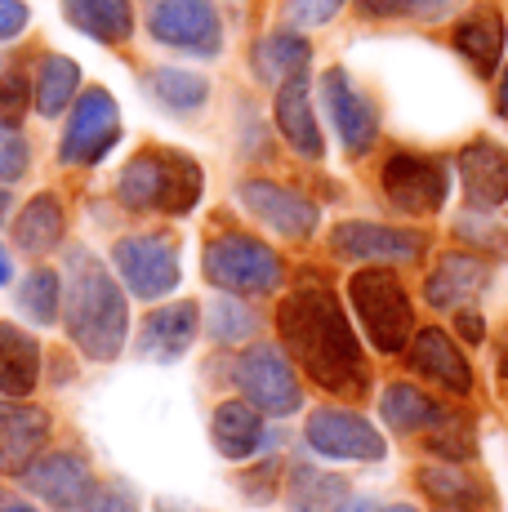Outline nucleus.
<instances>
[{"label": "nucleus", "mask_w": 508, "mask_h": 512, "mask_svg": "<svg viewBox=\"0 0 508 512\" xmlns=\"http://www.w3.org/2000/svg\"><path fill=\"white\" fill-rule=\"evenodd\" d=\"M14 241H18V250H27V254H50L54 245L63 241V205H58L50 192L32 196L27 210L18 214V223H14Z\"/></svg>", "instance_id": "c85d7f7f"}, {"label": "nucleus", "mask_w": 508, "mask_h": 512, "mask_svg": "<svg viewBox=\"0 0 508 512\" xmlns=\"http://www.w3.org/2000/svg\"><path fill=\"white\" fill-rule=\"evenodd\" d=\"M76 85H81V67H76L72 58H63V54H50L41 63V76H36V112L41 116L67 112Z\"/></svg>", "instance_id": "2f4dec72"}, {"label": "nucleus", "mask_w": 508, "mask_h": 512, "mask_svg": "<svg viewBox=\"0 0 508 512\" xmlns=\"http://www.w3.org/2000/svg\"><path fill=\"white\" fill-rule=\"evenodd\" d=\"M50 441V415L36 406H18L14 397L0 401V472L23 477Z\"/></svg>", "instance_id": "dca6fc26"}, {"label": "nucleus", "mask_w": 508, "mask_h": 512, "mask_svg": "<svg viewBox=\"0 0 508 512\" xmlns=\"http://www.w3.org/2000/svg\"><path fill=\"white\" fill-rule=\"evenodd\" d=\"M330 250L353 263H410L424 254V236L384 228V223H339Z\"/></svg>", "instance_id": "2eb2a0df"}, {"label": "nucleus", "mask_w": 508, "mask_h": 512, "mask_svg": "<svg viewBox=\"0 0 508 512\" xmlns=\"http://www.w3.org/2000/svg\"><path fill=\"white\" fill-rule=\"evenodd\" d=\"M27 98H32V85H27L23 67L0 63V112H23Z\"/></svg>", "instance_id": "58836bf2"}, {"label": "nucleus", "mask_w": 508, "mask_h": 512, "mask_svg": "<svg viewBox=\"0 0 508 512\" xmlns=\"http://www.w3.org/2000/svg\"><path fill=\"white\" fill-rule=\"evenodd\" d=\"M27 27V5L23 0H0V41H14Z\"/></svg>", "instance_id": "a19ab883"}, {"label": "nucleus", "mask_w": 508, "mask_h": 512, "mask_svg": "<svg viewBox=\"0 0 508 512\" xmlns=\"http://www.w3.org/2000/svg\"><path fill=\"white\" fill-rule=\"evenodd\" d=\"M5 214H9V192L0 187V223H5Z\"/></svg>", "instance_id": "49530a36"}, {"label": "nucleus", "mask_w": 508, "mask_h": 512, "mask_svg": "<svg viewBox=\"0 0 508 512\" xmlns=\"http://www.w3.org/2000/svg\"><path fill=\"white\" fill-rule=\"evenodd\" d=\"M321 98H326V112L339 130V143L353 156L370 152V143H375V134H379V116H375V103L348 81L344 67H330V72L321 76Z\"/></svg>", "instance_id": "f8f14e48"}, {"label": "nucleus", "mask_w": 508, "mask_h": 512, "mask_svg": "<svg viewBox=\"0 0 508 512\" xmlns=\"http://www.w3.org/2000/svg\"><path fill=\"white\" fill-rule=\"evenodd\" d=\"M308 58H312V49L299 32H272L254 45V72L268 85H286L290 76L308 72Z\"/></svg>", "instance_id": "bb28decb"}, {"label": "nucleus", "mask_w": 508, "mask_h": 512, "mask_svg": "<svg viewBox=\"0 0 508 512\" xmlns=\"http://www.w3.org/2000/svg\"><path fill=\"white\" fill-rule=\"evenodd\" d=\"M277 330L312 383H321L326 392H344V397H357L366 388L361 343L326 285H304L290 294L277 312Z\"/></svg>", "instance_id": "f257e3e1"}, {"label": "nucleus", "mask_w": 508, "mask_h": 512, "mask_svg": "<svg viewBox=\"0 0 508 512\" xmlns=\"http://www.w3.org/2000/svg\"><path fill=\"white\" fill-rule=\"evenodd\" d=\"M23 486L50 508L67 512V508H85V499L94 495V472L72 450H50V455H41L23 472Z\"/></svg>", "instance_id": "ddd939ff"}, {"label": "nucleus", "mask_w": 508, "mask_h": 512, "mask_svg": "<svg viewBox=\"0 0 508 512\" xmlns=\"http://www.w3.org/2000/svg\"><path fill=\"white\" fill-rule=\"evenodd\" d=\"M121 139V112H116V98L107 90H85L72 107V121L63 130L58 156L67 165H99L107 152Z\"/></svg>", "instance_id": "6e6552de"}, {"label": "nucleus", "mask_w": 508, "mask_h": 512, "mask_svg": "<svg viewBox=\"0 0 508 512\" xmlns=\"http://www.w3.org/2000/svg\"><path fill=\"white\" fill-rule=\"evenodd\" d=\"M451 192V174L442 161L433 156H415V152H397L384 165V196L406 214H433L446 205Z\"/></svg>", "instance_id": "9b49d317"}, {"label": "nucleus", "mask_w": 508, "mask_h": 512, "mask_svg": "<svg viewBox=\"0 0 508 512\" xmlns=\"http://www.w3.org/2000/svg\"><path fill=\"white\" fill-rule=\"evenodd\" d=\"M232 379H237L241 397H246L254 410H263V415H295L299 401H304L299 379H295V366L286 361V352L268 348V343L241 352Z\"/></svg>", "instance_id": "423d86ee"}, {"label": "nucleus", "mask_w": 508, "mask_h": 512, "mask_svg": "<svg viewBox=\"0 0 508 512\" xmlns=\"http://www.w3.org/2000/svg\"><path fill=\"white\" fill-rule=\"evenodd\" d=\"M348 299H353L361 326H366L370 343L379 352H402L410 343V330H415V312H410V299L402 290V281L388 268H366L348 281Z\"/></svg>", "instance_id": "20e7f679"}, {"label": "nucleus", "mask_w": 508, "mask_h": 512, "mask_svg": "<svg viewBox=\"0 0 508 512\" xmlns=\"http://www.w3.org/2000/svg\"><path fill=\"white\" fill-rule=\"evenodd\" d=\"M148 90L170 112H197L210 98V81L197 72H183V67H156V72H148Z\"/></svg>", "instance_id": "7c9ffc66"}, {"label": "nucleus", "mask_w": 508, "mask_h": 512, "mask_svg": "<svg viewBox=\"0 0 508 512\" xmlns=\"http://www.w3.org/2000/svg\"><path fill=\"white\" fill-rule=\"evenodd\" d=\"M433 450H442L446 459H468L473 455V437H468V423L459 415H446L433 428Z\"/></svg>", "instance_id": "e433bc0d"}, {"label": "nucleus", "mask_w": 508, "mask_h": 512, "mask_svg": "<svg viewBox=\"0 0 508 512\" xmlns=\"http://www.w3.org/2000/svg\"><path fill=\"white\" fill-rule=\"evenodd\" d=\"M308 446L326 459H357V464H379L388 455L384 432L375 428L370 419L353 415V410H312L308 419Z\"/></svg>", "instance_id": "9d476101"}, {"label": "nucleus", "mask_w": 508, "mask_h": 512, "mask_svg": "<svg viewBox=\"0 0 508 512\" xmlns=\"http://www.w3.org/2000/svg\"><path fill=\"white\" fill-rule=\"evenodd\" d=\"M18 308H23L36 326H54L58 308H63V281H58L50 268H36L32 277L23 281V290H18Z\"/></svg>", "instance_id": "473e14b6"}, {"label": "nucleus", "mask_w": 508, "mask_h": 512, "mask_svg": "<svg viewBox=\"0 0 508 512\" xmlns=\"http://www.w3.org/2000/svg\"><path fill=\"white\" fill-rule=\"evenodd\" d=\"M241 205L254 214L259 223H268L272 232L290 236V241H304V236L317 232V205L308 201V196L290 192V187L281 183H263V179H250L241 183Z\"/></svg>", "instance_id": "4468645a"}, {"label": "nucleus", "mask_w": 508, "mask_h": 512, "mask_svg": "<svg viewBox=\"0 0 508 512\" xmlns=\"http://www.w3.org/2000/svg\"><path fill=\"white\" fill-rule=\"evenodd\" d=\"M9 277H14V263H9V254L0 250V285H9Z\"/></svg>", "instance_id": "37998d69"}, {"label": "nucleus", "mask_w": 508, "mask_h": 512, "mask_svg": "<svg viewBox=\"0 0 508 512\" xmlns=\"http://www.w3.org/2000/svg\"><path fill=\"white\" fill-rule=\"evenodd\" d=\"M85 512H139V499L121 486H99L85 499Z\"/></svg>", "instance_id": "ea45409f"}, {"label": "nucleus", "mask_w": 508, "mask_h": 512, "mask_svg": "<svg viewBox=\"0 0 508 512\" xmlns=\"http://www.w3.org/2000/svg\"><path fill=\"white\" fill-rule=\"evenodd\" d=\"M339 512H370V504H344Z\"/></svg>", "instance_id": "de8ad7c7"}, {"label": "nucleus", "mask_w": 508, "mask_h": 512, "mask_svg": "<svg viewBox=\"0 0 508 512\" xmlns=\"http://www.w3.org/2000/svg\"><path fill=\"white\" fill-rule=\"evenodd\" d=\"M419 486L437 512H491V495L464 468H419Z\"/></svg>", "instance_id": "a878e982"}, {"label": "nucleus", "mask_w": 508, "mask_h": 512, "mask_svg": "<svg viewBox=\"0 0 508 512\" xmlns=\"http://www.w3.org/2000/svg\"><path fill=\"white\" fill-rule=\"evenodd\" d=\"M277 130L286 134V143L295 147L308 161H321L326 143H321L317 116H312V98H308V76H290L286 85H277Z\"/></svg>", "instance_id": "aec40b11"}, {"label": "nucleus", "mask_w": 508, "mask_h": 512, "mask_svg": "<svg viewBox=\"0 0 508 512\" xmlns=\"http://www.w3.org/2000/svg\"><path fill=\"white\" fill-rule=\"evenodd\" d=\"M0 512H36L32 504H0Z\"/></svg>", "instance_id": "a18cd8bd"}, {"label": "nucleus", "mask_w": 508, "mask_h": 512, "mask_svg": "<svg viewBox=\"0 0 508 512\" xmlns=\"http://www.w3.org/2000/svg\"><path fill=\"white\" fill-rule=\"evenodd\" d=\"M495 107H500V116H508V67H504V85H500V103H495Z\"/></svg>", "instance_id": "c03bdc74"}, {"label": "nucleus", "mask_w": 508, "mask_h": 512, "mask_svg": "<svg viewBox=\"0 0 508 512\" xmlns=\"http://www.w3.org/2000/svg\"><path fill=\"white\" fill-rule=\"evenodd\" d=\"M366 18H446L459 9V0H357Z\"/></svg>", "instance_id": "f704fd0d"}, {"label": "nucleus", "mask_w": 508, "mask_h": 512, "mask_svg": "<svg viewBox=\"0 0 508 512\" xmlns=\"http://www.w3.org/2000/svg\"><path fill=\"white\" fill-rule=\"evenodd\" d=\"M36 383H41V343L14 321H0V397H32Z\"/></svg>", "instance_id": "412c9836"}, {"label": "nucleus", "mask_w": 508, "mask_h": 512, "mask_svg": "<svg viewBox=\"0 0 508 512\" xmlns=\"http://www.w3.org/2000/svg\"><path fill=\"white\" fill-rule=\"evenodd\" d=\"M112 263L134 299H165L179 285V245L170 236H125L116 241Z\"/></svg>", "instance_id": "0eeeda50"}, {"label": "nucleus", "mask_w": 508, "mask_h": 512, "mask_svg": "<svg viewBox=\"0 0 508 512\" xmlns=\"http://www.w3.org/2000/svg\"><path fill=\"white\" fill-rule=\"evenodd\" d=\"M486 285V263L482 259H468V254H446L442 263L433 268V277H428L424 294L433 308L451 312L459 303H468L477 290Z\"/></svg>", "instance_id": "b1692460"}, {"label": "nucleus", "mask_w": 508, "mask_h": 512, "mask_svg": "<svg viewBox=\"0 0 508 512\" xmlns=\"http://www.w3.org/2000/svg\"><path fill=\"white\" fill-rule=\"evenodd\" d=\"M63 14L76 32H85L90 41H103V45H121L134 32L130 0H63Z\"/></svg>", "instance_id": "4be33fe9"}, {"label": "nucleus", "mask_w": 508, "mask_h": 512, "mask_svg": "<svg viewBox=\"0 0 508 512\" xmlns=\"http://www.w3.org/2000/svg\"><path fill=\"white\" fill-rule=\"evenodd\" d=\"M459 334H464L468 343H482V334H486L482 317H473V312H459Z\"/></svg>", "instance_id": "79ce46f5"}, {"label": "nucleus", "mask_w": 508, "mask_h": 512, "mask_svg": "<svg viewBox=\"0 0 508 512\" xmlns=\"http://www.w3.org/2000/svg\"><path fill=\"white\" fill-rule=\"evenodd\" d=\"M344 0H286V23L290 27H326L339 14Z\"/></svg>", "instance_id": "4c0bfd02"}, {"label": "nucleus", "mask_w": 508, "mask_h": 512, "mask_svg": "<svg viewBox=\"0 0 508 512\" xmlns=\"http://www.w3.org/2000/svg\"><path fill=\"white\" fill-rule=\"evenodd\" d=\"M201 272H205V281L228 290V294H268L281 285L277 250L254 241V236H241V232H228V236L205 245Z\"/></svg>", "instance_id": "39448f33"}, {"label": "nucleus", "mask_w": 508, "mask_h": 512, "mask_svg": "<svg viewBox=\"0 0 508 512\" xmlns=\"http://www.w3.org/2000/svg\"><path fill=\"white\" fill-rule=\"evenodd\" d=\"M379 415L393 432H428L446 419V410L419 388H410V383H393L384 392V401H379Z\"/></svg>", "instance_id": "cd10ccee"}, {"label": "nucleus", "mask_w": 508, "mask_h": 512, "mask_svg": "<svg viewBox=\"0 0 508 512\" xmlns=\"http://www.w3.org/2000/svg\"><path fill=\"white\" fill-rule=\"evenodd\" d=\"M148 27L161 45L183 49V54L214 58L223 49V23L214 0H156Z\"/></svg>", "instance_id": "1a4fd4ad"}, {"label": "nucleus", "mask_w": 508, "mask_h": 512, "mask_svg": "<svg viewBox=\"0 0 508 512\" xmlns=\"http://www.w3.org/2000/svg\"><path fill=\"white\" fill-rule=\"evenodd\" d=\"M459 179L473 210H495L508 201V147L477 139L459 152Z\"/></svg>", "instance_id": "a211bd4d"}, {"label": "nucleus", "mask_w": 508, "mask_h": 512, "mask_svg": "<svg viewBox=\"0 0 508 512\" xmlns=\"http://www.w3.org/2000/svg\"><path fill=\"white\" fill-rule=\"evenodd\" d=\"M384 512H419V508H406V504H393V508H384Z\"/></svg>", "instance_id": "09e8293b"}, {"label": "nucleus", "mask_w": 508, "mask_h": 512, "mask_svg": "<svg viewBox=\"0 0 508 512\" xmlns=\"http://www.w3.org/2000/svg\"><path fill=\"white\" fill-rule=\"evenodd\" d=\"M197 326H201V312H197V303H188V299L148 312V321L139 326V357L156 361V366H170V361H179L183 352L192 348Z\"/></svg>", "instance_id": "f3484780"}, {"label": "nucleus", "mask_w": 508, "mask_h": 512, "mask_svg": "<svg viewBox=\"0 0 508 512\" xmlns=\"http://www.w3.org/2000/svg\"><path fill=\"white\" fill-rule=\"evenodd\" d=\"M455 49L477 67V76H491L495 63L504 54V18L500 9L482 5L477 14H468L464 23L455 27Z\"/></svg>", "instance_id": "393cba45"}, {"label": "nucleus", "mask_w": 508, "mask_h": 512, "mask_svg": "<svg viewBox=\"0 0 508 512\" xmlns=\"http://www.w3.org/2000/svg\"><path fill=\"white\" fill-rule=\"evenodd\" d=\"M116 196L125 210L188 214L201 201V165L188 152H139L116 179Z\"/></svg>", "instance_id": "7ed1b4c3"}, {"label": "nucleus", "mask_w": 508, "mask_h": 512, "mask_svg": "<svg viewBox=\"0 0 508 512\" xmlns=\"http://www.w3.org/2000/svg\"><path fill=\"white\" fill-rule=\"evenodd\" d=\"M410 370L424 374V379H433V383H442V388L459 392V397L473 388V370H468L464 352H459L442 330H419L415 339H410Z\"/></svg>", "instance_id": "6ab92c4d"}, {"label": "nucleus", "mask_w": 508, "mask_h": 512, "mask_svg": "<svg viewBox=\"0 0 508 512\" xmlns=\"http://www.w3.org/2000/svg\"><path fill=\"white\" fill-rule=\"evenodd\" d=\"M254 330H259V321H254V312L246 308V303H237V299H214L210 303V339L214 343L232 348V343H246Z\"/></svg>", "instance_id": "72a5a7b5"}, {"label": "nucleus", "mask_w": 508, "mask_h": 512, "mask_svg": "<svg viewBox=\"0 0 508 512\" xmlns=\"http://www.w3.org/2000/svg\"><path fill=\"white\" fill-rule=\"evenodd\" d=\"M286 504H290V512H339L348 504V486L339 477H330V472L295 468Z\"/></svg>", "instance_id": "c756f323"}, {"label": "nucleus", "mask_w": 508, "mask_h": 512, "mask_svg": "<svg viewBox=\"0 0 508 512\" xmlns=\"http://www.w3.org/2000/svg\"><path fill=\"white\" fill-rule=\"evenodd\" d=\"M27 139H23V130L18 125H9V121H0V183H14V179H23L27 174Z\"/></svg>", "instance_id": "c9c22d12"}, {"label": "nucleus", "mask_w": 508, "mask_h": 512, "mask_svg": "<svg viewBox=\"0 0 508 512\" xmlns=\"http://www.w3.org/2000/svg\"><path fill=\"white\" fill-rule=\"evenodd\" d=\"M263 410H254L250 401H223L210 419L214 450L223 459H250L263 446Z\"/></svg>", "instance_id": "5701e85b"}, {"label": "nucleus", "mask_w": 508, "mask_h": 512, "mask_svg": "<svg viewBox=\"0 0 508 512\" xmlns=\"http://www.w3.org/2000/svg\"><path fill=\"white\" fill-rule=\"evenodd\" d=\"M67 334L72 343L94 361H112L125 348V334H130V308H125V294L116 277L94 259L90 250L76 245L67 254Z\"/></svg>", "instance_id": "f03ea898"}]
</instances>
